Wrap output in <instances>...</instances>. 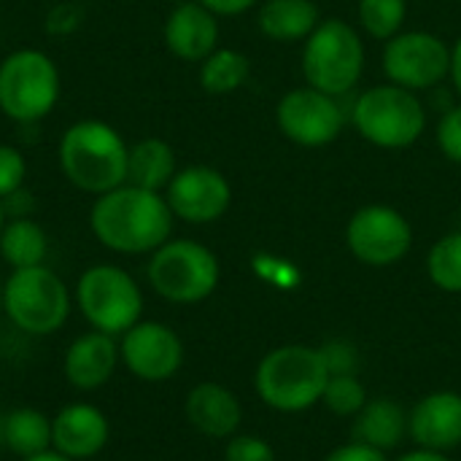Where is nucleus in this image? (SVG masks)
I'll return each instance as SVG.
<instances>
[{"instance_id": "nucleus-19", "label": "nucleus", "mask_w": 461, "mask_h": 461, "mask_svg": "<svg viewBox=\"0 0 461 461\" xmlns=\"http://www.w3.org/2000/svg\"><path fill=\"white\" fill-rule=\"evenodd\" d=\"M116 359L119 348L113 343V335L92 330L70 343L65 354V378L81 392L100 389L113 375Z\"/></svg>"}, {"instance_id": "nucleus-34", "label": "nucleus", "mask_w": 461, "mask_h": 461, "mask_svg": "<svg viewBox=\"0 0 461 461\" xmlns=\"http://www.w3.org/2000/svg\"><path fill=\"white\" fill-rule=\"evenodd\" d=\"M324 461H386V454L373 446H365L359 440H351V443L335 448Z\"/></svg>"}, {"instance_id": "nucleus-14", "label": "nucleus", "mask_w": 461, "mask_h": 461, "mask_svg": "<svg viewBox=\"0 0 461 461\" xmlns=\"http://www.w3.org/2000/svg\"><path fill=\"white\" fill-rule=\"evenodd\" d=\"M119 357L127 370L149 384H162L173 378L184 365V343L181 338L159 321H138L124 332Z\"/></svg>"}, {"instance_id": "nucleus-28", "label": "nucleus", "mask_w": 461, "mask_h": 461, "mask_svg": "<svg viewBox=\"0 0 461 461\" xmlns=\"http://www.w3.org/2000/svg\"><path fill=\"white\" fill-rule=\"evenodd\" d=\"M367 402V389L357 375H330L321 394V405L343 419H354Z\"/></svg>"}, {"instance_id": "nucleus-29", "label": "nucleus", "mask_w": 461, "mask_h": 461, "mask_svg": "<svg viewBox=\"0 0 461 461\" xmlns=\"http://www.w3.org/2000/svg\"><path fill=\"white\" fill-rule=\"evenodd\" d=\"M24 178H27L24 154L11 143H0V200L19 192L24 186Z\"/></svg>"}, {"instance_id": "nucleus-36", "label": "nucleus", "mask_w": 461, "mask_h": 461, "mask_svg": "<svg viewBox=\"0 0 461 461\" xmlns=\"http://www.w3.org/2000/svg\"><path fill=\"white\" fill-rule=\"evenodd\" d=\"M451 81H454V86H456V92L461 95V35L459 41L451 46Z\"/></svg>"}, {"instance_id": "nucleus-15", "label": "nucleus", "mask_w": 461, "mask_h": 461, "mask_svg": "<svg viewBox=\"0 0 461 461\" xmlns=\"http://www.w3.org/2000/svg\"><path fill=\"white\" fill-rule=\"evenodd\" d=\"M162 38L173 57L184 62H203L219 49V16L200 0L178 3L165 19Z\"/></svg>"}, {"instance_id": "nucleus-7", "label": "nucleus", "mask_w": 461, "mask_h": 461, "mask_svg": "<svg viewBox=\"0 0 461 461\" xmlns=\"http://www.w3.org/2000/svg\"><path fill=\"white\" fill-rule=\"evenodd\" d=\"M221 278L216 254L189 238L162 243L149 259L151 289L176 305H194L208 300Z\"/></svg>"}, {"instance_id": "nucleus-18", "label": "nucleus", "mask_w": 461, "mask_h": 461, "mask_svg": "<svg viewBox=\"0 0 461 461\" xmlns=\"http://www.w3.org/2000/svg\"><path fill=\"white\" fill-rule=\"evenodd\" d=\"M186 421L208 438H232L243 421L240 400L221 384H197L186 394Z\"/></svg>"}, {"instance_id": "nucleus-10", "label": "nucleus", "mask_w": 461, "mask_h": 461, "mask_svg": "<svg viewBox=\"0 0 461 461\" xmlns=\"http://www.w3.org/2000/svg\"><path fill=\"white\" fill-rule=\"evenodd\" d=\"M346 246L362 265L389 267L408 257L413 227L392 205H365L348 219Z\"/></svg>"}, {"instance_id": "nucleus-30", "label": "nucleus", "mask_w": 461, "mask_h": 461, "mask_svg": "<svg viewBox=\"0 0 461 461\" xmlns=\"http://www.w3.org/2000/svg\"><path fill=\"white\" fill-rule=\"evenodd\" d=\"M224 461H276V451L257 435H238L227 443Z\"/></svg>"}, {"instance_id": "nucleus-5", "label": "nucleus", "mask_w": 461, "mask_h": 461, "mask_svg": "<svg viewBox=\"0 0 461 461\" xmlns=\"http://www.w3.org/2000/svg\"><path fill=\"white\" fill-rule=\"evenodd\" d=\"M365 70V43L346 19H324L305 38L303 76L308 86L332 97L351 92Z\"/></svg>"}, {"instance_id": "nucleus-6", "label": "nucleus", "mask_w": 461, "mask_h": 461, "mask_svg": "<svg viewBox=\"0 0 461 461\" xmlns=\"http://www.w3.org/2000/svg\"><path fill=\"white\" fill-rule=\"evenodd\" d=\"M357 132L378 149H411L427 127V111L416 92L381 84L362 92L354 103Z\"/></svg>"}, {"instance_id": "nucleus-11", "label": "nucleus", "mask_w": 461, "mask_h": 461, "mask_svg": "<svg viewBox=\"0 0 461 461\" xmlns=\"http://www.w3.org/2000/svg\"><path fill=\"white\" fill-rule=\"evenodd\" d=\"M384 70L392 84L411 92L432 89L451 73V49L443 38L427 30L400 32L386 41Z\"/></svg>"}, {"instance_id": "nucleus-27", "label": "nucleus", "mask_w": 461, "mask_h": 461, "mask_svg": "<svg viewBox=\"0 0 461 461\" xmlns=\"http://www.w3.org/2000/svg\"><path fill=\"white\" fill-rule=\"evenodd\" d=\"M408 16L405 0H359V22L367 35L378 41H392L402 32Z\"/></svg>"}, {"instance_id": "nucleus-35", "label": "nucleus", "mask_w": 461, "mask_h": 461, "mask_svg": "<svg viewBox=\"0 0 461 461\" xmlns=\"http://www.w3.org/2000/svg\"><path fill=\"white\" fill-rule=\"evenodd\" d=\"M208 11H213L216 16H238L246 14L249 8H254L259 0H200Z\"/></svg>"}, {"instance_id": "nucleus-12", "label": "nucleus", "mask_w": 461, "mask_h": 461, "mask_svg": "<svg viewBox=\"0 0 461 461\" xmlns=\"http://www.w3.org/2000/svg\"><path fill=\"white\" fill-rule=\"evenodd\" d=\"M276 122L284 138L305 149L327 146L343 132V111L338 105V97L313 86L286 92L278 100Z\"/></svg>"}, {"instance_id": "nucleus-1", "label": "nucleus", "mask_w": 461, "mask_h": 461, "mask_svg": "<svg viewBox=\"0 0 461 461\" xmlns=\"http://www.w3.org/2000/svg\"><path fill=\"white\" fill-rule=\"evenodd\" d=\"M173 211L162 192L122 184L97 194L89 211L92 235L116 254H154L173 232Z\"/></svg>"}, {"instance_id": "nucleus-31", "label": "nucleus", "mask_w": 461, "mask_h": 461, "mask_svg": "<svg viewBox=\"0 0 461 461\" xmlns=\"http://www.w3.org/2000/svg\"><path fill=\"white\" fill-rule=\"evenodd\" d=\"M319 351H321V359H324L330 375H357L359 357L348 340H330Z\"/></svg>"}, {"instance_id": "nucleus-24", "label": "nucleus", "mask_w": 461, "mask_h": 461, "mask_svg": "<svg viewBox=\"0 0 461 461\" xmlns=\"http://www.w3.org/2000/svg\"><path fill=\"white\" fill-rule=\"evenodd\" d=\"M3 443L22 459L43 454L51 446V421L35 408L11 411L3 421Z\"/></svg>"}, {"instance_id": "nucleus-39", "label": "nucleus", "mask_w": 461, "mask_h": 461, "mask_svg": "<svg viewBox=\"0 0 461 461\" xmlns=\"http://www.w3.org/2000/svg\"><path fill=\"white\" fill-rule=\"evenodd\" d=\"M5 208H3V200H0V232H3V227H5Z\"/></svg>"}, {"instance_id": "nucleus-16", "label": "nucleus", "mask_w": 461, "mask_h": 461, "mask_svg": "<svg viewBox=\"0 0 461 461\" xmlns=\"http://www.w3.org/2000/svg\"><path fill=\"white\" fill-rule=\"evenodd\" d=\"M408 435L419 448L448 454L461 446V394L432 392L408 413Z\"/></svg>"}, {"instance_id": "nucleus-22", "label": "nucleus", "mask_w": 461, "mask_h": 461, "mask_svg": "<svg viewBox=\"0 0 461 461\" xmlns=\"http://www.w3.org/2000/svg\"><path fill=\"white\" fill-rule=\"evenodd\" d=\"M259 30L270 41H305L321 22L313 0H265L259 8Z\"/></svg>"}, {"instance_id": "nucleus-9", "label": "nucleus", "mask_w": 461, "mask_h": 461, "mask_svg": "<svg viewBox=\"0 0 461 461\" xmlns=\"http://www.w3.org/2000/svg\"><path fill=\"white\" fill-rule=\"evenodd\" d=\"M84 319L105 335H124L140 321L143 294L135 278L116 265H95L76 284Z\"/></svg>"}, {"instance_id": "nucleus-38", "label": "nucleus", "mask_w": 461, "mask_h": 461, "mask_svg": "<svg viewBox=\"0 0 461 461\" xmlns=\"http://www.w3.org/2000/svg\"><path fill=\"white\" fill-rule=\"evenodd\" d=\"M22 461H73V459L62 456L59 451H43V454H35V456H27V459H22Z\"/></svg>"}, {"instance_id": "nucleus-37", "label": "nucleus", "mask_w": 461, "mask_h": 461, "mask_svg": "<svg viewBox=\"0 0 461 461\" xmlns=\"http://www.w3.org/2000/svg\"><path fill=\"white\" fill-rule=\"evenodd\" d=\"M397 461H451L446 454H438V451H427V448H416L405 456H400Z\"/></svg>"}, {"instance_id": "nucleus-26", "label": "nucleus", "mask_w": 461, "mask_h": 461, "mask_svg": "<svg viewBox=\"0 0 461 461\" xmlns=\"http://www.w3.org/2000/svg\"><path fill=\"white\" fill-rule=\"evenodd\" d=\"M427 273L438 289L461 294V232H448L429 249Z\"/></svg>"}, {"instance_id": "nucleus-3", "label": "nucleus", "mask_w": 461, "mask_h": 461, "mask_svg": "<svg viewBox=\"0 0 461 461\" xmlns=\"http://www.w3.org/2000/svg\"><path fill=\"white\" fill-rule=\"evenodd\" d=\"M330 370L319 348L281 346L262 357L254 386L259 400L281 413H303L321 402Z\"/></svg>"}, {"instance_id": "nucleus-20", "label": "nucleus", "mask_w": 461, "mask_h": 461, "mask_svg": "<svg viewBox=\"0 0 461 461\" xmlns=\"http://www.w3.org/2000/svg\"><path fill=\"white\" fill-rule=\"evenodd\" d=\"M354 440L373 446L378 451H392L408 435V413L392 397L367 400L365 408L354 416Z\"/></svg>"}, {"instance_id": "nucleus-32", "label": "nucleus", "mask_w": 461, "mask_h": 461, "mask_svg": "<svg viewBox=\"0 0 461 461\" xmlns=\"http://www.w3.org/2000/svg\"><path fill=\"white\" fill-rule=\"evenodd\" d=\"M438 146L451 162L461 165V105H454L443 113L438 124Z\"/></svg>"}, {"instance_id": "nucleus-13", "label": "nucleus", "mask_w": 461, "mask_h": 461, "mask_svg": "<svg viewBox=\"0 0 461 461\" xmlns=\"http://www.w3.org/2000/svg\"><path fill=\"white\" fill-rule=\"evenodd\" d=\"M165 200L176 219L186 224H211L230 211L232 186L221 170L211 165H189L173 176Z\"/></svg>"}, {"instance_id": "nucleus-33", "label": "nucleus", "mask_w": 461, "mask_h": 461, "mask_svg": "<svg viewBox=\"0 0 461 461\" xmlns=\"http://www.w3.org/2000/svg\"><path fill=\"white\" fill-rule=\"evenodd\" d=\"M81 24V8L76 3H59L46 14V32L49 35H70Z\"/></svg>"}, {"instance_id": "nucleus-25", "label": "nucleus", "mask_w": 461, "mask_h": 461, "mask_svg": "<svg viewBox=\"0 0 461 461\" xmlns=\"http://www.w3.org/2000/svg\"><path fill=\"white\" fill-rule=\"evenodd\" d=\"M251 73V62L238 49H216L200 62V86L208 95L238 92Z\"/></svg>"}, {"instance_id": "nucleus-2", "label": "nucleus", "mask_w": 461, "mask_h": 461, "mask_svg": "<svg viewBox=\"0 0 461 461\" xmlns=\"http://www.w3.org/2000/svg\"><path fill=\"white\" fill-rule=\"evenodd\" d=\"M127 154L122 132L103 119L73 122L57 149L65 178L86 194H105L127 184Z\"/></svg>"}, {"instance_id": "nucleus-23", "label": "nucleus", "mask_w": 461, "mask_h": 461, "mask_svg": "<svg viewBox=\"0 0 461 461\" xmlns=\"http://www.w3.org/2000/svg\"><path fill=\"white\" fill-rule=\"evenodd\" d=\"M46 254H49V238L35 219L30 216L5 219V227L0 232V257L14 270L43 265Z\"/></svg>"}, {"instance_id": "nucleus-40", "label": "nucleus", "mask_w": 461, "mask_h": 461, "mask_svg": "<svg viewBox=\"0 0 461 461\" xmlns=\"http://www.w3.org/2000/svg\"><path fill=\"white\" fill-rule=\"evenodd\" d=\"M0 311H3V281H0Z\"/></svg>"}, {"instance_id": "nucleus-4", "label": "nucleus", "mask_w": 461, "mask_h": 461, "mask_svg": "<svg viewBox=\"0 0 461 461\" xmlns=\"http://www.w3.org/2000/svg\"><path fill=\"white\" fill-rule=\"evenodd\" d=\"M62 95L57 62L41 49H16L0 59V111L16 124L46 119Z\"/></svg>"}, {"instance_id": "nucleus-8", "label": "nucleus", "mask_w": 461, "mask_h": 461, "mask_svg": "<svg viewBox=\"0 0 461 461\" xmlns=\"http://www.w3.org/2000/svg\"><path fill=\"white\" fill-rule=\"evenodd\" d=\"M3 311L27 335L57 332L70 313V292L46 265L22 267L3 284Z\"/></svg>"}, {"instance_id": "nucleus-17", "label": "nucleus", "mask_w": 461, "mask_h": 461, "mask_svg": "<svg viewBox=\"0 0 461 461\" xmlns=\"http://www.w3.org/2000/svg\"><path fill=\"white\" fill-rule=\"evenodd\" d=\"M111 427L100 408L76 402L62 408L51 419V448L68 459H89L97 456L108 443Z\"/></svg>"}, {"instance_id": "nucleus-21", "label": "nucleus", "mask_w": 461, "mask_h": 461, "mask_svg": "<svg viewBox=\"0 0 461 461\" xmlns=\"http://www.w3.org/2000/svg\"><path fill=\"white\" fill-rule=\"evenodd\" d=\"M178 173L176 151L162 138H143L130 146L127 154V184L140 189L165 192L173 176Z\"/></svg>"}, {"instance_id": "nucleus-41", "label": "nucleus", "mask_w": 461, "mask_h": 461, "mask_svg": "<svg viewBox=\"0 0 461 461\" xmlns=\"http://www.w3.org/2000/svg\"><path fill=\"white\" fill-rule=\"evenodd\" d=\"M173 5H178V3H189V0H170Z\"/></svg>"}]
</instances>
